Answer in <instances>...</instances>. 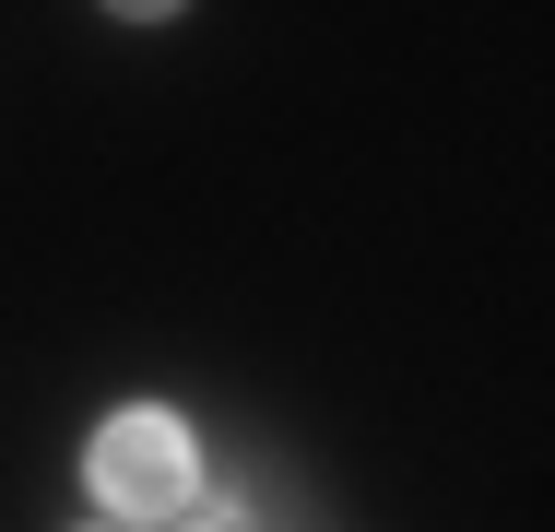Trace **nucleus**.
I'll list each match as a JSON object with an SVG mask.
<instances>
[{
  "instance_id": "obj_1",
  "label": "nucleus",
  "mask_w": 555,
  "mask_h": 532,
  "mask_svg": "<svg viewBox=\"0 0 555 532\" xmlns=\"http://www.w3.org/2000/svg\"><path fill=\"white\" fill-rule=\"evenodd\" d=\"M95 497H107L118 521H190L202 509V449H190V426L178 415H107L95 426Z\"/></svg>"
},
{
  "instance_id": "obj_2",
  "label": "nucleus",
  "mask_w": 555,
  "mask_h": 532,
  "mask_svg": "<svg viewBox=\"0 0 555 532\" xmlns=\"http://www.w3.org/2000/svg\"><path fill=\"white\" fill-rule=\"evenodd\" d=\"M107 12H130V24H166V12H178V0H107Z\"/></svg>"
},
{
  "instance_id": "obj_3",
  "label": "nucleus",
  "mask_w": 555,
  "mask_h": 532,
  "mask_svg": "<svg viewBox=\"0 0 555 532\" xmlns=\"http://www.w3.org/2000/svg\"><path fill=\"white\" fill-rule=\"evenodd\" d=\"M190 532H248V521H236V509H190Z\"/></svg>"
}]
</instances>
